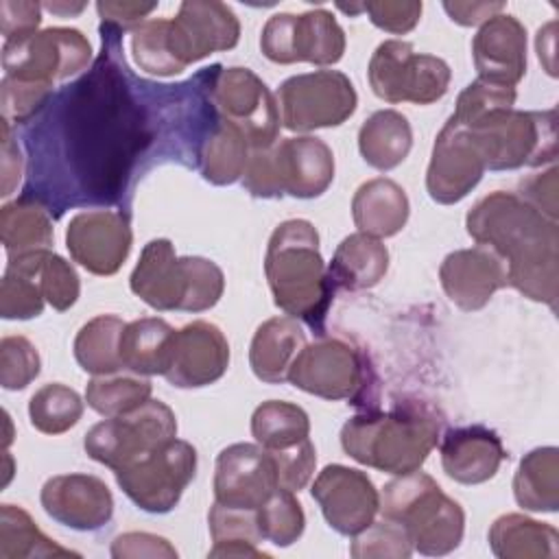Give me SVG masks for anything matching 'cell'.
I'll return each mask as SVG.
<instances>
[{"label": "cell", "instance_id": "cell-1", "mask_svg": "<svg viewBox=\"0 0 559 559\" xmlns=\"http://www.w3.org/2000/svg\"><path fill=\"white\" fill-rule=\"evenodd\" d=\"M100 33L90 72L63 87L26 133L28 170L50 159L52 168L28 179L24 194L57 214L68 205L118 203L157 135L153 109L138 98L144 81L120 61V31L100 24Z\"/></svg>", "mask_w": 559, "mask_h": 559}, {"label": "cell", "instance_id": "cell-2", "mask_svg": "<svg viewBox=\"0 0 559 559\" xmlns=\"http://www.w3.org/2000/svg\"><path fill=\"white\" fill-rule=\"evenodd\" d=\"M467 234L507 264L509 286L555 310L559 297V227L515 192L496 190L467 212Z\"/></svg>", "mask_w": 559, "mask_h": 559}, {"label": "cell", "instance_id": "cell-3", "mask_svg": "<svg viewBox=\"0 0 559 559\" xmlns=\"http://www.w3.org/2000/svg\"><path fill=\"white\" fill-rule=\"evenodd\" d=\"M441 424L424 402H400L389 411L369 408L345 421L341 445L360 465L404 476L417 472L439 443Z\"/></svg>", "mask_w": 559, "mask_h": 559}, {"label": "cell", "instance_id": "cell-4", "mask_svg": "<svg viewBox=\"0 0 559 559\" xmlns=\"http://www.w3.org/2000/svg\"><path fill=\"white\" fill-rule=\"evenodd\" d=\"M264 273L275 306L321 334L334 288L319 251V231L310 221L290 218L273 229Z\"/></svg>", "mask_w": 559, "mask_h": 559}, {"label": "cell", "instance_id": "cell-5", "mask_svg": "<svg viewBox=\"0 0 559 559\" xmlns=\"http://www.w3.org/2000/svg\"><path fill=\"white\" fill-rule=\"evenodd\" d=\"M131 290L155 310L203 312L218 304L225 290L221 266L199 255H177L166 238L144 245L129 277Z\"/></svg>", "mask_w": 559, "mask_h": 559}, {"label": "cell", "instance_id": "cell-6", "mask_svg": "<svg viewBox=\"0 0 559 559\" xmlns=\"http://www.w3.org/2000/svg\"><path fill=\"white\" fill-rule=\"evenodd\" d=\"M378 511L406 531L413 550L419 555H448L463 539L465 513L461 504L419 469L386 483Z\"/></svg>", "mask_w": 559, "mask_h": 559}, {"label": "cell", "instance_id": "cell-7", "mask_svg": "<svg viewBox=\"0 0 559 559\" xmlns=\"http://www.w3.org/2000/svg\"><path fill=\"white\" fill-rule=\"evenodd\" d=\"M334 179L332 148L314 135L286 138L269 148H255L249 155L242 186L260 199L290 194L295 199H314L323 194Z\"/></svg>", "mask_w": 559, "mask_h": 559}, {"label": "cell", "instance_id": "cell-8", "mask_svg": "<svg viewBox=\"0 0 559 559\" xmlns=\"http://www.w3.org/2000/svg\"><path fill=\"white\" fill-rule=\"evenodd\" d=\"M467 131L489 170L542 166L557 159V109H500Z\"/></svg>", "mask_w": 559, "mask_h": 559}, {"label": "cell", "instance_id": "cell-9", "mask_svg": "<svg viewBox=\"0 0 559 559\" xmlns=\"http://www.w3.org/2000/svg\"><path fill=\"white\" fill-rule=\"evenodd\" d=\"M205 96L216 116L238 127L251 151L269 148L277 142L280 111L266 83L249 68H203Z\"/></svg>", "mask_w": 559, "mask_h": 559}, {"label": "cell", "instance_id": "cell-10", "mask_svg": "<svg viewBox=\"0 0 559 559\" xmlns=\"http://www.w3.org/2000/svg\"><path fill=\"white\" fill-rule=\"evenodd\" d=\"M369 85L384 103L430 105L450 87V66L435 55H417L408 41L386 39L371 55Z\"/></svg>", "mask_w": 559, "mask_h": 559}, {"label": "cell", "instance_id": "cell-11", "mask_svg": "<svg viewBox=\"0 0 559 559\" xmlns=\"http://www.w3.org/2000/svg\"><path fill=\"white\" fill-rule=\"evenodd\" d=\"M177 437V417L159 400H148L131 413L107 417L92 426L83 448L90 459L120 469Z\"/></svg>", "mask_w": 559, "mask_h": 559}, {"label": "cell", "instance_id": "cell-12", "mask_svg": "<svg viewBox=\"0 0 559 559\" xmlns=\"http://www.w3.org/2000/svg\"><path fill=\"white\" fill-rule=\"evenodd\" d=\"M288 382L323 400L360 404L369 395V369L360 349L338 336H323L297 354Z\"/></svg>", "mask_w": 559, "mask_h": 559}, {"label": "cell", "instance_id": "cell-13", "mask_svg": "<svg viewBox=\"0 0 559 559\" xmlns=\"http://www.w3.org/2000/svg\"><path fill=\"white\" fill-rule=\"evenodd\" d=\"M92 61V46L76 28L50 26L31 35L7 39L2 46L4 76L55 85L79 74Z\"/></svg>", "mask_w": 559, "mask_h": 559}, {"label": "cell", "instance_id": "cell-14", "mask_svg": "<svg viewBox=\"0 0 559 559\" xmlns=\"http://www.w3.org/2000/svg\"><path fill=\"white\" fill-rule=\"evenodd\" d=\"M356 90L338 70L295 74L277 90L280 122L297 133L338 127L356 111Z\"/></svg>", "mask_w": 559, "mask_h": 559}, {"label": "cell", "instance_id": "cell-15", "mask_svg": "<svg viewBox=\"0 0 559 559\" xmlns=\"http://www.w3.org/2000/svg\"><path fill=\"white\" fill-rule=\"evenodd\" d=\"M114 474L120 489L142 511L168 513L197 474V450L175 437Z\"/></svg>", "mask_w": 559, "mask_h": 559}, {"label": "cell", "instance_id": "cell-16", "mask_svg": "<svg viewBox=\"0 0 559 559\" xmlns=\"http://www.w3.org/2000/svg\"><path fill=\"white\" fill-rule=\"evenodd\" d=\"M260 48L273 63L308 61L314 66H332L345 52V33L334 15L325 9L306 11L301 15H271L262 28Z\"/></svg>", "mask_w": 559, "mask_h": 559}, {"label": "cell", "instance_id": "cell-17", "mask_svg": "<svg viewBox=\"0 0 559 559\" xmlns=\"http://www.w3.org/2000/svg\"><path fill=\"white\" fill-rule=\"evenodd\" d=\"M133 234L122 210H87L70 218L66 247L70 258L94 275H114L131 251Z\"/></svg>", "mask_w": 559, "mask_h": 559}, {"label": "cell", "instance_id": "cell-18", "mask_svg": "<svg viewBox=\"0 0 559 559\" xmlns=\"http://www.w3.org/2000/svg\"><path fill=\"white\" fill-rule=\"evenodd\" d=\"M238 39L236 13L216 0H186L177 15L168 20V44L183 70L212 52L234 48Z\"/></svg>", "mask_w": 559, "mask_h": 559}, {"label": "cell", "instance_id": "cell-19", "mask_svg": "<svg viewBox=\"0 0 559 559\" xmlns=\"http://www.w3.org/2000/svg\"><path fill=\"white\" fill-rule=\"evenodd\" d=\"M310 493L321 507L325 522L347 537L367 528L380 509V493L371 478L360 469L338 463L325 465L317 474Z\"/></svg>", "mask_w": 559, "mask_h": 559}, {"label": "cell", "instance_id": "cell-20", "mask_svg": "<svg viewBox=\"0 0 559 559\" xmlns=\"http://www.w3.org/2000/svg\"><path fill=\"white\" fill-rule=\"evenodd\" d=\"M485 170L483 155L469 131L450 116L435 140L426 173L430 199L441 205L459 203L478 186Z\"/></svg>", "mask_w": 559, "mask_h": 559}, {"label": "cell", "instance_id": "cell-21", "mask_svg": "<svg viewBox=\"0 0 559 559\" xmlns=\"http://www.w3.org/2000/svg\"><path fill=\"white\" fill-rule=\"evenodd\" d=\"M275 461L260 443H231L216 456L214 500L255 511L277 489Z\"/></svg>", "mask_w": 559, "mask_h": 559}, {"label": "cell", "instance_id": "cell-22", "mask_svg": "<svg viewBox=\"0 0 559 559\" xmlns=\"http://www.w3.org/2000/svg\"><path fill=\"white\" fill-rule=\"evenodd\" d=\"M227 365L229 343L225 334L210 321H192L175 330L164 378L179 389H199L221 380Z\"/></svg>", "mask_w": 559, "mask_h": 559}, {"label": "cell", "instance_id": "cell-23", "mask_svg": "<svg viewBox=\"0 0 559 559\" xmlns=\"http://www.w3.org/2000/svg\"><path fill=\"white\" fill-rule=\"evenodd\" d=\"M41 507L59 524L74 531H98L114 515V496L92 474H59L44 483Z\"/></svg>", "mask_w": 559, "mask_h": 559}, {"label": "cell", "instance_id": "cell-24", "mask_svg": "<svg viewBox=\"0 0 559 559\" xmlns=\"http://www.w3.org/2000/svg\"><path fill=\"white\" fill-rule=\"evenodd\" d=\"M439 280L448 299L467 312L485 308L496 290L509 286L504 260L485 245L448 253Z\"/></svg>", "mask_w": 559, "mask_h": 559}, {"label": "cell", "instance_id": "cell-25", "mask_svg": "<svg viewBox=\"0 0 559 559\" xmlns=\"http://www.w3.org/2000/svg\"><path fill=\"white\" fill-rule=\"evenodd\" d=\"M478 79L515 87L526 72V28L509 13H498L480 24L472 39Z\"/></svg>", "mask_w": 559, "mask_h": 559}, {"label": "cell", "instance_id": "cell-26", "mask_svg": "<svg viewBox=\"0 0 559 559\" xmlns=\"http://www.w3.org/2000/svg\"><path fill=\"white\" fill-rule=\"evenodd\" d=\"M439 450L443 472L461 485H480L493 478L507 459L500 437L480 424L450 428Z\"/></svg>", "mask_w": 559, "mask_h": 559}, {"label": "cell", "instance_id": "cell-27", "mask_svg": "<svg viewBox=\"0 0 559 559\" xmlns=\"http://www.w3.org/2000/svg\"><path fill=\"white\" fill-rule=\"evenodd\" d=\"M306 336L293 317H273L258 325L251 347L249 365L255 378L269 384L288 380V369L297 354L304 349Z\"/></svg>", "mask_w": 559, "mask_h": 559}, {"label": "cell", "instance_id": "cell-28", "mask_svg": "<svg viewBox=\"0 0 559 559\" xmlns=\"http://www.w3.org/2000/svg\"><path fill=\"white\" fill-rule=\"evenodd\" d=\"M389 269V249L380 238L367 236L362 231L349 234L336 247L330 264L328 277L332 288L341 290H367L380 284Z\"/></svg>", "mask_w": 559, "mask_h": 559}, {"label": "cell", "instance_id": "cell-29", "mask_svg": "<svg viewBox=\"0 0 559 559\" xmlns=\"http://www.w3.org/2000/svg\"><path fill=\"white\" fill-rule=\"evenodd\" d=\"M408 197L386 177L365 181L352 199V216L358 231L373 238L395 236L408 221Z\"/></svg>", "mask_w": 559, "mask_h": 559}, {"label": "cell", "instance_id": "cell-30", "mask_svg": "<svg viewBox=\"0 0 559 559\" xmlns=\"http://www.w3.org/2000/svg\"><path fill=\"white\" fill-rule=\"evenodd\" d=\"M489 546L500 559H555L559 555V533L546 522L507 513L493 520Z\"/></svg>", "mask_w": 559, "mask_h": 559}, {"label": "cell", "instance_id": "cell-31", "mask_svg": "<svg viewBox=\"0 0 559 559\" xmlns=\"http://www.w3.org/2000/svg\"><path fill=\"white\" fill-rule=\"evenodd\" d=\"M175 330L157 317H142L124 325L120 336L122 367L138 376H164L170 362Z\"/></svg>", "mask_w": 559, "mask_h": 559}, {"label": "cell", "instance_id": "cell-32", "mask_svg": "<svg viewBox=\"0 0 559 559\" xmlns=\"http://www.w3.org/2000/svg\"><path fill=\"white\" fill-rule=\"evenodd\" d=\"M0 238L9 258L50 249L55 229L48 207L26 194L4 203L0 207Z\"/></svg>", "mask_w": 559, "mask_h": 559}, {"label": "cell", "instance_id": "cell-33", "mask_svg": "<svg viewBox=\"0 0 559 559\" xmlns=\"http://www.w3.org/2000/svg\"><path fill=\"white\" fill-rule=\"evenodd\" d=\"M413 146V129L395 109H380L371 114L358 131V151L362 159L376 170H391L400 166Z\"/></svg>", "mask_w": 559, "mask_h": 559}, {"label": "cell", "instance_id": "cell-34", "mask_svg": "<svg viewBox=\"0 0 559 559\" xmlns=\"http://www.w3.org/2000/svg\"><path fill=\"white\" fill-rule=\"evenodd\" d=\"M249 155L251 144L247 142L245 133L218 118L203 138L197 162L205 181L214 186H229L242 179Z\"/></svg>", "mask_w": 559, "mask_h": 559}, {"label": "cell", "instance_id": "cell-35", "mask_svg": "<svg viewBox=\"0 0 559 559\" xmlns=\"http://www.w3.org/2000/svg\"><path fill=\"white\" fill-rule=\"evenodd\" d=\"M513 496L522 509L557 511L559 507V450L544 445L531 450L518 465Z\"/></svg>", "mask_w": 559, "mask_h": 559}, {"label": "cell", "instance_id": "cell-36", "mask_svg": "<svg viewBox=\"0 0 559 559\" xmlns=\"http://www.w3.org/2000/svg\"><path fill=\"white\" fill-rule=\"evenodd\" d=\"M124 321L116 314H98L90 319L74 338V358L83 371L92 376H107L122 371L120 336Z\"/></svg>", "mask_w": 559, "mask_h": 559}, {"label": "cell", "instance_id": "cell-37", "mask_svg": "<svg viewBox=\"0 0 559 559\" xmlns=\"http://www.w3.org/2000/svg\"><path fill=\"white\" fill-rule=\"evenodd\" d=\"M207 522L214 542L210 557H269V552L258 548L262 533L258 528L255 511L231 509L214 500Z\"/></svg>", "mask_w": 559, "mask_h": 559}, {"label": "cell", "instance_id": "cell-38", "mask_svg": "<svg viewBox=\"0 0 559 559\" xmlns=\"http://www.w3.org/2000/svg\"><path fill=\"white\" fill-rule=\"evenodd\" d=\"M31 557H79V552L46 537L33 518L15 504L0 507V559Z\"/></svg>", "mask_w": 559, "mask_h": 559}, {"label": "cell", "instance_id": "cell-39", "mask_svg": "<svg viewBox=\"0 0 559 559\" xmlns=\"http://www.w3.org/2000/svg\"><path fill=\"white\" fill-rule=\"evenodd\" d=\"M251 435L266 450H284L310 437L308 413L282 400L262 402L251 415Z\"/></svg>", "mask_w": 559, "mask_h": 559}, {"label": "cell", "instance_id": "cell-40", "mask_svg": "<svg viewBox=\"0 0 559 559\" xmlns=\"http://www.w3.org/2000/svg\"><path fill=\"white\" fill-rule=\"evenodd\" d=\"M44 290L39 286L28 253L9 258L0 282L2 319H33L44 312Z\"/></svg>", "mask_w": 559, "mask_h": 559}, {"label": "cell", "instance_id": "cell-41", "mask_svg": "<svg viewBox=\"0 0 559 559\" xmlns=\"http://www.w3.org/2000/svg\"><path fill=\"white\" fill-rule=\"evenodd\" d=\"M153 384L138 373H107L94 376L85 389V402L90 408L105 417H118L135 411L151 400Z\"/></svg>", "mask_w": 559, "mask_h": 559}, {"label": "cell", "instance_id": "cell-42", "mask_svg": "<svg viewBox=\"0 0 559 559\" xmlns=\"http://www.w3.org/2000/svg\"><path fill=\"white\" fill-rule=\"evenodd\" d=\"M83 415V400L81 395L61 384L50 382L37 389L28 402V417L31 424L44 435H61L76 426Z\"/></svg>", "mask_w": 559, "mask_h": 559}, {"label": "cell", "instance_id": "cell-43", "mask_svg": "<svg viewBox=\"0 0 559 559\" xmlns=\"http://www.w3.org/2000/svg\"><path fill=\"white\" fill-rule=\"evenodd\" d=\"M255 518L262 539L282 548L295 544L306 528V515L299 500L295 498V491L282 487H277L255 509Z\"/></svg>", "mask_w": 559, "mask_h": 559}, {"label": "cell", "instance_id": "cell-44", "mask_svg": "<svg viewBox=\"0 0 559 559\" xmlns=\"http://www.w3.org/2000/svg\"><path fill=\"white\" fill-rule=\"evenodd\" d=\"M131 55L135 66L155 76L183 72L168 44V20H146L131 33Z\"/></svg>", "mask_w": 559, "mask_h": 559}, {"label": "cell", "instance_id": "cell-45", "mask_svg": "<svg viewBox=\"0 0 559 559\" xmlns=\"http://www.w3.org/2000/svg\"><path fill=\"white\" fill-rule=\"evenodd\" d=\"M28 255L33 260V269L37 273L46 301L59 312L74 306L81 293V282L74 266L50 249L33 251Z\"/></svg>", "mask_w": 559, "mask_h": 559}, {"label": "cell", "instance_id": "cell-46", "mask_svg": "<svg viewBox=\"0 0 559 559\" xmlns=\"http://www.w3.org/2000/svg\"><path fill=\"white\" fill-rule=\"evenodd\" d=\"M515 87L509 85H496L483 79H476L474 83H469L456 98V107L452 118L469 129L476 122H480L483 118H487L493 111L500 109H511L515 103Z\"/></svg>", "mask_w": 559, "mask_h": 559}, {"label": "cell", "instance_id": "cell-47", "mask_svg": "<svg viewBox=\"0 0 559 559\" xmlns=\"http://www.w3.org/2000/svg\"><path fill=\"white\" fill-rule=\"evenodd\" d=\"M411 552L413 544L406 531L400 524L384 518L380 522H371L367 528L356 533L349 546V555L354 559H408Z\"/></svg>", "mask_w": 559, "mask_h": 559}, {"label": "cell", "instance_id": "cell-48", "mask_svg": "<svg viewBox=\"0 0 559 559\" xmlns=\"http://www.w3.org/2000/svg\"><path fill=\"white\" fill-rule=\"evenodd\" d=\"M50 100H52V85L26 83L11 76H2L0 81L2 120H7L9 124L33 122V118L41 114Z\"/></svg>", "mask_w": 559, "mask_h": 559}, {"label": "cell", "instance_id": "cell-49", "mask_svg": "<svg viewBox=\"0 0 559 559\" xmlns=\"http://www.w3.org/2000/svg\"><path fill=\"white\" fill-rule=\"evenodd\" d=\"M37 347L26 336H4L0 341V384L7 391H20L39 376Z\"/></svg>", "mask_w": 559, "mask_h": 559}, {"label": "cell", "instance_id": "cell-50", "mask_svg": "<svg viewBox=\"0 0 559 559\" xmlns=\"http://www.w3.org/2000/svg\"><path fill=\"white\" fill-rule=\"evenodd\" d=\"M269 452L275 461L277 485L282 489L299 491L308 485V480L314 474V465H317V452H314L310 437L297 445H290L284 450H269Z\"/></svg>", "mask_w": 559, "mask_h": 559}, {"label": "cell", "instance_id": "cell-51", "mask_svg": "<svg viewBox=\"0 0 559 559\" xmlns=\"http://www.w3.org/2000/svg\"><path fill=\"white\" fill-rule=\"evenodd\" d=\"M360 7L378 28L393 35L413 31L421 17V2L415 0H378L362 2Z\"/></svg>", "mask_w": 559, "mask_h": 559}, {"label": "cell", "instance_id": "cell-52", "mask_svg": "<svg viewBox=\"0 0 559 559\" xmlns=\"http://www.w3.org/2000/svg\"><path fill=\"white\" fill-rule=\"evenodd\" d=\"M111 557L127 559V557H164L175 559L177 550L175 546L153 533H122L111 544Z\"/></svg>", "mask_w": 559, "mask_h": 559}, {"label": "cell", "instance_id": "cell-53", "mask_svg": "<svg viewBox=\"0 0 559 559\" xmlns=\"http://www.w3.org/2000/svg\"><path fill=\"white\" fill-rule=\"evenodd\" d=\"M41 22V4L39 2H0V31L7 39H17L37 31Z\"/></svg>", "mask_w": 559, "mask_h": 559}, {"label": "cell", "instance_id": "cell-54", "mask_svg": "<svg viewBox=\"0 0 559 559\" xmlns=\"http://www.w3.org/2000/svg\"><path fill=\"white\" fill-rule=\"evenodd\" d=\"M557 166H550L546 173L524 179L518 194L550 221H557Z\"/></svg>", "mask_w": 559, "mask_h": 559}, {"label": "cell", "instance_id": "cell-55", "mask_svg": "<svg viewBox=\"0 0 559 559\" xmlns=\"http://www.w3.org/2000/svg\"><path fill=\"white\" fill-rule=\"evenodd\" d=\"M155 9V2H96V11L103 24L120 33L127 28H138L142 22H146L144 17Z\"/></svg>", "mask_w": 559, "mask_h": 559}, {"label": "cell", "instance_id": "cell-56", "mask_svg": "<svg viewBox=\"0 0 559 559\" xmlns=\"http://www.w3.org/2000/svg\"><path fill=\"white\" fill-rule=\"evenodd\" d=\"M0 175H2V188L0 194L9 197L20 179H22V168H24V159L20 153L17 142L11 135V124L7 120L0 122Z\"/></svg>", "mask_w": 559, "mask_h": 559}, {"label": "cell", "instance_id": "cell-57", "mask_svg": "<svg viewBox=\"0 0 559 559\" xmlns=\"http://www.w3.org/2000/svg\"><path fill=\"white\" fill-rule=\"evenodd\" d=\"M443 9L452 22L461 26H476L502 13L504 2H443Z\"/></svg>", "mask_w": 559, "mask_h": 559}, {"label": "cell", "instance_id": "cell-58", "mask_svg": "<svg viewBox=\"0 0 559 559\" xmlns=\"http://www.w3.org/2000/svg\"><path fill=\"white\" fill-rule=\"evenodd\" d=\"M555 28H557L555 22L546 24L544 28L537 31V39H535L537 57H539V61H544L546 72L550 76H557V68H555Z\"/></svg>", "mask_w": 559, "mask_h": 559}, {"label": "cell", "instance_id": "cell-59", "mask_svg": "<svg viewBox=\"0 0 559 559\" xmlns=\"http://www.w3.org/2000/svg\"><path fill=\"white\" fill-rule=\"evenodd\" d=\"M48 11L59 13V15H72V13H81L85 9V4H59V2H46L44 4Z\"/></svg>", "mask_w": 559, "mask_h": 559}]
</instances>
